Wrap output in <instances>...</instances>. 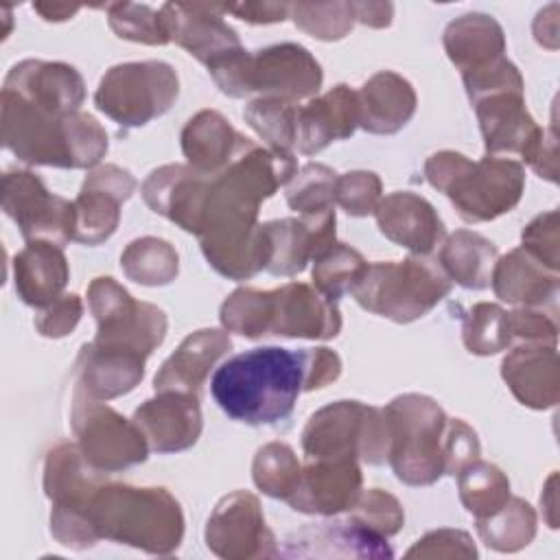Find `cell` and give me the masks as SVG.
Here are the masks:
<instances>
[{"mask_svg":"<svg viewBox=\"0 0 560 560\" xmlns=\"http://www.w3.org/2000/svg\"><path fill=\"white\" fill-rule=\"evenodd\" d=\"M304 389L302 350L254 348L221 363L210 381L217 405L245 424L287 420Z\"/></svg>","mask_w":560,"mask_h":560,"instance_id":"obj_1","label":"cell"},{"mask_svg":"<svg viewBox=\"0 0 560 560\" xmlns=\"http://www.w3.org/2000/svg\"><path fill=\"white\" fill-rule=\"evenodd\" d=\"M2 142L24 164L88 168L107 151L105 129L88 114L55 116L2 90Z\"/></svg>","mask_w":560,"mask_h":560,"instance_id":"obj_2","label":"cell"},{"mask_svg":"<svg viewBox=\"0 0 560 560\" xmlns=\"http://www.w3.org/2000/svg\"><path fill=\"white\" fill-rule=\"evenodd\" d=\"M96 534L153 556L173 553L184 536L179 503L164 488L103 483L92 501Z\"/></svg>","mask_w":560,"mask_h":560,"instance_id":"obj_3","label":"cell"},{"mask_svg":"<svg viewBox=\"0 0 560 560\" xmlns=\"http://www.w3.org/2000/svg\"><path fill=\"white\" fill-rule=\"evenodd\" d=\"M424 175L468 223L492 221L510 212L525 186V173L518 162L494 155L470 162L455 151L433 153L424 164Z\"/></svg>","mask_w":560,"mask_h":560,"instance_id":"obj_4","label":"cell"},{"mask_svg":"<svg viewBox=\"0 0 560 560\" xmlns=\"http://www.w3.org/2000/svg\"><path fill=\"white\" fill-rule=\"evenodd\" d=\"M219 90L243 98H282L289 103L313 96L322 85V68L311 52L298 44H278L265 50H238L208 68Z\"/></svg>","mask_w":560,"mask_h":560,"instance_id":"obj_5","label":"cell"},{"mask_svg":"<svg viewBox=\"0 0 560 560\" xmlns=\"http://www.w3.org/2000/svg\"><path fill=\"white\" fill-rule=\"evenodd\" d=\"M389 453L396 477L409 486H429L444 475V431L448 418L442 407L420 394L394 398L385 409Z\"/></svg>","mask_w":560,"mask_h":560,"instance_id":"obj_6","label":"cell"},{"mask_svg":"<svg viewBox=\"0 0 560 560\" xmlns=\"http://www.w3.org/2000/svg\"><path fill=\"white\" fill-rule=\"evenodd\" d=\"M451 291V280L440 265L427 258L368 265L352 295L381 317L409 324L427 315Z\"/></svg>","mask_w":560,"mask_h":560,"instance_id":"obj_7","label":"cell"},{"mask_svg":"<svg viewBox=\"0 0 560 560\" xmlns=\"http://www.w3.org/2000/svg\"><path fill=\"white\" fill-rule=\"evenodd\" d=\"M103 479L88 464L81 448L59 444L46 455L44 490L52 501L50 532L70 549H90L101 538L92 523V501Z\"/></svg>","mask_w":560,"mask_h":560,"instance_id":"obj_8","label":"cell"},{"mask_svg":"<svg viewBox=\"0 0 560 560\" xmlns=\"http://www.w3.org/2000/svg\"><path fill=\"white\" fill-rule=\"evenodd\" d=\"M302 448L311 459L361 457L368 464L387 462L389 429L383 409L359 400H339L311 416L302 433Z\"/></svg>","mask_w":560,"mask_h":560,"instance_id":"obj_9","label":"cell"},{"mask_svg":"<svg viewBox=\"0 0 560 560\" xmlns=\"http://www.w3.org/2000/svg\"><path fill=\"white\" fill-rule=\"evenodd\" d=\"M179 81L164 61H133L107 70L94 94L96 107L122 127H142L177 98Z\"/></svg>","mask_w":560,"mask_h":560,"instance_id":"obj_10","label":"cell"},{"mask_svg":"<svg viewBox=\"0 0 560 560\" xmlns=\"http://www.w3.org/2000/svg\"><path fill=\"white\" fill-rule=\"evenodd\" d=\"M72 429L83 457L98 472H116L147 459L149 442L140 427L81 389H74Z\"/></svg>","mask_w":560,"mask_h":560,"instance_id":"obj_11","label":"cell"},{"mask_svg":"<svg viewBox=\"0 0 560 560\" xmlns=\"http://www.w3.org/2000/svg\"><path fill=\"white\" fill-rule=\"evenodd\" d=\"M90 311L98 322L96 343L127 348L149 357L166 332L162 308L136 302L114 278H96L88 289Z\"/></svg>","mask_w":560,"mask_h":560,"instance_id":"obj_12","label":"cell"},{"mask_svg":"<svg viewBox=\"0 0 560 560\" xmlns=\"http://www.w3.org/2000/svg\"><path fill=\"white\" fill-rule=\"evenodd\" d=\"M2 210L22 236L63 247L74 234V203L52 195L31 171H9L2 177Z\"/></svg>","mask_w":560,"mask_h":560,"instance_id":"obj_13","label":"cell"},{"mask_svg":"<svg viewBox=\"0 0 560 560\" xmlns=\"http://www.w3.org/2000/svg\"><path fill=\"white\" fill-rule=\"evenodd\" d=\"M206 545L228 560L276 558V538L269 532L254 494L236 490L223 497L206 525Z\"/></svg>","mask_w":560,"mask_h":560,"instance_id":"obj_14","label":"cell"},{"mask_svg":"<svg viewBox=\"0 0 560 560\" xmlns=\"http://www.w3.org/2000/svg\"><path fill=\"white\" fill-rule=\"evenodd\" d=\"M136 179L129 171L105 164L92 171L74 203V234L72 241L83 245H98L107 241L120 219V203L131 197Z\"/></svg>","mask_w":560,"mask_h":560,"instance_id":"obj_15","label":"cell"},{"mask_svg":"<svg viewBox=\"0 0 560 560\" xmlns=\"http://www.w3.org/2000/svg\"><path fill=\"white\" fill-rule=\"evenodd\" d=\"M341 330L337 302L304 282L267 291V335L330 339Z\"/></svg>","mask_w":560,"mask_h":560,"instance_id":"obj_16","label":"cell"},{"mask_svg":"<svg viewBox=\"0 0 560 560\" xmlns=\"http://www.w3.org/2000/svg\"><path fill=\"white\" fill-rule=\"evenodd\" d=\"M217 11H221V7L184 2L164 4L160 11L168 39H175L208 68L243 50L236 33L221 20V15H217Z\"/></svg>","mask_w":560,"mask_h":560,"instance_id":"obj_17","label":"cell"},{"mask_svg":"<svg viewBox=\"0 0 560 560\" xmlns=\"http://www.w3.org/2000/svg\"><path fill=\"white\" fill-rule=\"evenodd\" d=\"M361 494V468L354 457L315 459L300 472L287 503L304 514H337L350 510Z\"/></svg>","mask_w":560,"mask_h":560,"instance_id":"obj_18","label":"cell"},{"mask_svg":"<svg viewBox=\"0 0 560 560\" xmlns=\"http://www.w3.org/2000/svg\"><path fill=\"white\" fill-rule=\"evenodd\" d=\"M284 558H392L387 538L368 529L352 516L348 521H330L308 525L284 540L278 549Z\"/></svg>","mask_w":560,"mask_h":560,"instance_id":"obj_19","label":"cell"},{"mask_svg":"<svg viewBox=\"0 0 560 560\" xmlns=\"http://www.w3.org/2000/svg\"><path fill=\"white\" fill-rule=\"evenodd\" d=\"M269 243L267 271L295 276L335 243V210L262 223Z\"/></svg>","mask_w":560,"mask_h":560,"instance_id":"obj_20","label":"cell"},{"mask_svg":"<svg viewBox=\"0 0 560 560\" xmlns=\"http://www.w3.org/2000/svg\"><path fill=\"white\" fill-rule=\"evenodd\" d=\"M210 179L212 175H203L192 166L168 164L144 179L142 197L153 212L164 214L182 230L197 234Z\"/></svg>","mask_w":560,"mask_h":560,"instance_id":"obj_21","label":"cell"},{"mask_svg":"<svg viewBox=\"0 0 560 560\" xmlns=\"http://www.w3.org/2000/svg\"><path fill=\"white\" fill-rule=\"evenodd\" d=\"M133 422L155 453H177L192 446L201 433L199 396L186 392H158L140 405Z\"/></svg>","mask_w":560,"mask_h":560,"instance_id":"obj_22","label":"cell"},{"mask_svg":"<svg viewBox=\"0 0 560 560\" xmlns=\"http://www.w3.org/2000/svg\"><path fill=\"white\" fill-rule=\"evenodd\" d=\"M2 90L22 96L55 116L79 112V105L85 98L81 74L72 66L59 61L26 59L18 63L7 74Z\"/></svg>","mask_w":560,"mask_h":560,"instance_id":"obj_23","label":"cell"},{"mask_svg":"<svg viewBox=\"0 0 560 560\" xmlns=\"http://www.w3.org/2000/svg\"><path fill=\"white\" fill-rule=\"evenodd\" d=\"M376 223L381 232L400 247L424 256L444 236V223L435 208L413 192H392L378 201Z\"/></svg>","mask_w":560,"mask_h":560,"instance_id":"obj_24","label":"cell"},{"mask_svg":"<svg viewBox=\"0 0 560 560\" xmlns=\"http://www.w3.org/2000/svg\"><path fill=\"white\" fill-rule=\"evenodd\" d=\"M359 125L357 92L348 85H337L324 96L298 107L295 147L304 155L319 153L332 140H343L354 133Z\"/></svg>","mask_w":560,"mask_h":560,"instance_id":"obj_25","label":"cell"},{"mask_svg":"<svg viewBox=\"0 0 560 560\" xmlns=\"http://www.w3.org/2000/svg\"><path fill=\"white\" fill-rule=\"evenodd\" d=\"M144 359V354L127 348L103 346L96 341L85 343L77 361V389L94 400H109L127 394L140 383Z\"/></svg>","mask_w":560,"mask_h":560,"instance_id":"obj_26","label":"cell"},{"mask_svg":"<svg viewBox=\"0 0 560 560\" xmlns=\"http://www.w3.org/2000/svg\"><path fill=\"white\" fill-rule=\"evenodd\" d=\"M501 374L523 405L547 409L558 402L560 376L553 343H525L514 348L503 359Z\"/></svg>","mask_w":560,"mask_h":560,"instance_id":"obj_27","label":"cell"},{"mask_svg":"<svg viewBox=\"0 0 560 560\" xmlns=\"http://www.w3.org/2000/svg\"><path fill=\"white\" fill-rule=\"evenodd\" d=\"M230 337L217 328H203L188 335L155 374V392L171 389L199 394L208 372L230 350Z\"/></svg>","mask_w":560,"mask_h":560,"instance_id":"obj_28","label":"cell"},{"mask_svg":"<svg viewBox=\"0 0 560 560\" xmlns=\"http://www.w3.org/2000/svg\"><path fill=\"white\" fill-rule=\"evenodd\" d=\"M70 269L59 245L48 241H31L13 258L15 293L35 308H46L61 298Z\"/></svg>","mask_w":560,"mask_h":560,"instance_id":"obj_29","label":"cell"},{"mask_svg":"<svg viewBox=\"0 0 560 560\" xmlns=\"http://www.w3.org/2000/svg\"><path fill=\"white\" fill-rule=\"evenodd\" d=\"M359 125L370 133L389 136L400 131L416 112V92L396 72H376L357 92Z\"/></svg>","mask_w":560,"mask_h":560,"instance_id":"obj_30","label":"cell"},{"mask_svg":"<svg viewBox=\"0 0 560 560\" xmlns=\"http://www.w3.org/2000/svg\"><path fill=\"white\" fill-rule=\"evenodd\" d=\"M249 142L214 109L199 112L182 131V151L190 166L203 175L221 173Z\"/></svg>","mask_w":560,"mask_h":560,"instance_id":"obj_31","label":"cell"},{"mask_svg":"<svg viewBox=\"0 0 560 560\" xmlns=\"http://www.w3.org/2000/svg\"><path fill=\"white\" fill-rule=\"evenodd\" d=\"M490 284L499 300L525 308L551 302L558 293V271L547 269L523 247L499 258Z\"/></svg>","mask_w":560,"mask_h":560,"instance_id":"obj_32","label":"cell"},{"mask_svg":"<svg viewBox=\"0 0 560 560\" xmlns=\"http://www.w3.org/2000/svg\"><path fill=\"white\" fill-rule=\"evenodd\" d=\"M475 112L488 153H521L538 127L525 109L523 92L490 94L475 103Z\"/></svg>","mask_w":560,"mask_h":560,"instance_id":"obj_33","label":"cell"},{"mask_svg":"<svg viewBox=\"0 0 560 560\" xmlns=\"http://www.w3.org/2000/svg\"><path fill=\"white\" fill-rule=\"evenodd\" d=\"M444 48L448 59L462 70V74H466L503 57L505 39L501 26L492 18L470 13L448 24L444 33Z\"/></svg>","mask_w":560,"mask_h":560,"instance_id":"obj_34","label":"cell"},{"mask_svg":"<svg viewBox=\"0 0 560 560\" xmlns=\"http://www.w3.org/2000/svg\"><path fill=\"white\" fill-rule=\"evenodd\" d=\"M497 258L494 243L470 230H457L440 249V267L446 278L475 291L490 287Z\"/></svg>","mask_w":560,"mask_h":560,"instance_id":"obj_35","label":"cell"},{"mask_svg":"<svg viewBox=\"0 0 560 560\" xmlns=\"http://www.w3.org/2000/svg\"><path fill=\"white\" fill-rule=\"evenodd\" d=\"M457 477L459 499L477 521L492 516L510 499V481L494 464L472 459L457 472Z\"/></svg>","mask_w":560,"mask_h":560,"instance_id":"obj_36","label":"cell"},{"mask_svg":"<svg viewBox=\"0 0 560 560\" xmlns=\"http://www.w3.org/2000/svg\"><path fill=\"white\" fill-rule=\"evenodd\" d=\"M481 540L503 553L527 547L536 536V514L523 499L510 497L508 503L488 518L477 521Z\"/></svg>","mask_w":560,"mask_h":560,"instance_id":"obj_37","label":"cell"},{"mask_svg":"<svg viewBox=\"0 0 560 560\" xmlns=\"http://www.w3.org/2000/svg\"><path fill=\"white\" fill-rule=\"evenodd\" d=\"M120 267L127 278L138 284H168L177 276V252L162 238L144 236L127 245L120 256Z\"/></svg>","mask_w":560,"mask_h":560,"instance_id":"obj_38","label":"cell"},{"mask_svg":"<svg viewBox=\"0 0 560 560\" xmlns=\"http://www.w3.org/2000/svg\"><path fill=\"white\" fill-rule=\"evenodd\" d=\"M365 267L368 262L357 249L343 243H332L315 258V267H313L315 289L328 300L337 302L343 293H352Z\"/></svg>","mask_w":560,"mask_h":560,"instance_id":"obj_39","label":"cell"},{"mask_svg":"<svg viewBox=\"0 0 560 560\" xmlns=\"http://www.w3.org/2000/svg\"><path fill=\"white\" fill-rule=\"evenodd\" d=\"M245 120L249 127L267 140L276 153H291L295 147L298 105L282 98H256L245 107Z\"/></svg>","mask_w":560,"mask_h":560,"instance_id":"obj_40","label":"cell"},{"mask_svg":"<svg viewBox=\"0 0 560 560\" xmlns=\"http://www.w3.org/2000/svg\"><path fill=\"white\" fill-rule=\"evenodd\" d=\"M302 466L291 451V446L282 442H271L258 448L254 457V483L273 499H289L300 481Z\"/></svg>","mask_w":560,"mask_h":560,"instance_id":"obj_41","label":"cell"},{"mask_svg":"<svg viewBox=\"0 0 560 560\" xmlns=\"http://www.w3.org/2000/svg\"><path fill=\"white\" fill-rule=\"evenodd\" d=\"M337 175L324 164H306L293 173L287 182V203L306 214H319L332 210Z\"/></svg>","mask_w":560,"mask_h":560,"instance_id":"obj_42","label":"cell"},{"mask_svg":"<svg viewBox=\"0 0 560 560\" xmlns=\"http://www.w3.org/2000/svg\"><path fill=\"white\" fill-rule=\"evenodd\" d=\"M512 341L508 313L497 304H475L464 319V346L472 354H494Z\"/></svg>","mask_w":560,"mask_h":560,"instance_id":"obj_43","label":"cell"},{"mask_svg":"<svg viewBox=\"0 0 560 560\" xmlns=\"http://www.w3.org/2000/svg\"><path fill=\"white\" fill-rule=\"evenodd\" d=\"M221 324L249 339L267 335V291L236 289L221 306Z\"/></svg>","mask_w":560,"mask_h":560,"instance_id":"obj_44","label":"cell"},{"mask_svg":"<svg viewBox=\"0 0 560 560\" xmlns=\"http://www.w3.org/2000/svg\"><path fill=\"white\" fill-rule=\"evenodd\" d=\"M295 24L311 33L317 39H341L354 22L352 4L335 2V4H293Z\"/></svg>","mask_w":560,"mask_h":560,"instance_id":"obj_45","label":"cell"},{"mask_svg":"<svg viewBox=\"0 0 560 560\" xmlns=\"http://www.w3.org/2000/svg\"><path fill=\"white\" fill-rule=\"evenodd\" d=\"M109 26L122 39L142 44H166L171 42L160 13L138 4H109Z\"/></svg>","mask_w":560,"mask_h":560,"instance_id":"obj_46","label":"cell"},{"mask_svg":"<svg viewBox=\"0 0 560 560\" xmlns=\"http://www.w3.org/2000/svg\"><path fill=\"white\" fill-rule=\"evenodd\" d=\"M352 518L365 525L368 529L381 534V536H394L402 523H405V512L396 497L389 492H383L378 488L368 490L365 494H359L357 503L350 508Z\"/></svg>","mask_w":560,"mask_h":560,"instance_id":"obj_47","label":"cell"},{"mask_svg":"<svg viewBox=\"0 0 560 560\" xmlns=\"http://www.w3.org/2000/svg\"><path fill=\"white\" fill-rule=\"evenodd\" d=\"M335 201L352 217H365L381 201V179L368 171H352L337 177Z\"/></svg>","mask_w":560,"mask_h":560,"instance_id":"obj_48","label":"cell"},{"mask_svg":"<svg viewBox=\"0 0 560 560\" xmlns=\"http://www.w3.org/2000/svg\"><path fill=\"white\" fill-rule=\"evenodd\" d=\"M462 77L472 105L497 92H523V79L516 66L510 63L505 57H499L497 61Z\"/></svg>","mask_w":560,"mask_h":560,"instance_id":"obj_49","label":"cell"},{"mask_svg":"<svg viewBox=\"0 0 560 560\" xmlns=\"http://www.w3.org/2000/svg\"><path fill=\"white\" fill-rule=\"evenodd\" d=\"M523 249L540 260L547 269L558 271V212L536 217L523 230Z\"/></svg>","mask_w":560,"mask_h":560,"instance_id":"obj_50","label":"cell"},{"mask_svg":"<svg viewBox=\"0 0 560 560\" xmlns=\"http://www.w3.org/2000/svg\"><path fill=\"white\" fill-rule=\"evenodd\" d=\"M477 549L466 532L459 529H435L420 538L407 558H475Z\"/></svg>","mask_w":560,"mask_h":560,"instance_id":"obj_51","label":"cell"},{"mask_svg":"<svg viewBox=\"0 0 560 560\" xmlns=\"http://www.w3.org/2000/svg\"><path fill=\"white\" fill-rule=\"evenodd\" d=\"M479 457L477 433L462 420L446 422L444 431V475H457L466 464Z\"/></svg>","mask_w":560,"mask_h":560,"instance_id":"obj_52","label":"cell"},{"mask_svg":"<svg viewBox=\"0 0 560 560\" xmlns=\"http://www.w3.org/2000/svg\"><path fill=\"white\" fill-rule=\"evenodd\" d=\"M81 313H83V304L79 295L74 293L61 295L59 300L48 304L44 311H39V315L35 317V328L44 337H55V339L66 337L79 324Z\"/></svg>","mask_w":560,"mask_h":560,"instance_id":"obj_53","label":"cell"},{"mask_svg":"<svg viewBox=\"0 0 560 560\" xmlns=\"http://www.w3.org/2000/svg\"><path fill=\"white\" fill-rule=\"evenodd\" d=\"M510 335L518 337L527 343H556V322L547 317L542 311L521 308L508 313Z\"/></svg>","mask_w":560,"mask_h":560,"instance_id":"obj_54","label":"cell"},{"mask_svg":"<svg viewBox=\"0 0 560 560\" xmlns=\"http://www.w3.org/2000/svg\"><path fill=\"white\" fill-rule=\"evenodd\" d=\"M304 357V392L319 389L332 383L341 374V361L337 352L328 348H306Z\"/></svg>","mask_w":560,"mask_h":560,"instance_id":"obj_55","label":"cell"},{"mask_svg":"<svg viewBox=\"0 0 560 560\" xmlns=\"http://www.w3.org/2000/svg\"><path fill=\"white\" fill-rule=\"evenodd\" d=\"M523 158L525 162L540 175L547 177L549 182H556L558 177V168H556V136L549 133L540 127H536V131L532 133V138L527 140V144L523 147Z\"/></svg>","mask_w":560,"mask_h":560,"instance_id":"obj_56","label":"cell"},{"mask_svg":"<svg viewBox=\"0 0 560 560\" xmlns=\"http://www.w3.org/2000/svg\"><path fill=\"white\" fill-rule=\"evenodd\" d=\"M287 4H271V2H247V4H232V7H223V11L236 13L241 20L245 22H254V24H267V22H278L284 20L287 13Z\"/></svg>","mask_w":560,"mask_h":560,"instance_id":"obj_57","label":"cell"},{"mask_svg":"<svg viewBox=\"0 0 560 560\" xmlns=\"http://www.w3.org/2000/svg\"><path fill=\"white\" fill-rule=\"evenodd\" d=\"M33 9L39 11L44 15V20L59 22V20H68L79 7H70V4H42V2H37V4H33Z\"/></svg>","mask_w":560,"mask_h":560,"instance_id":"obj_58","label":"cell"}]
</instances>
